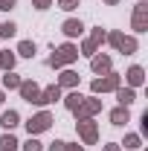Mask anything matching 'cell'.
<instances>
[{
  "label": "cell",
  "instance_id": "6da1fadb",
  "mask_svg": "<svg viewBox=\"0 0 148 151\" xmlns=\"http://www.w3.org/2000/svg\"><path fill=\"white\" fill-rule=\"evenodd\" d=\"M75 58H78V50H75L73 44H61V47H58L55 52L50 55V61H47V64L58 70V67H67V64H73Z\"/></svg>",
  "mask_w": 148,
  "mask_h": 151
},
{
  "label": "cell",
  "instance_id": "7a4b0ae2",
  "mask_svg": "<svg viewBox=\"0 0 148 151\" xmlns=\"http://www.w3.org/2000/svg\"><path fill=\"white\" fill-rule=\"evenodd\" d=\"M20 99H26V102H32V105H47L44 102V93H41V87H38L32 78H20Z\"/></svg>",
  "mask_w": 148,
  "mask_h": 151
},
{
  "label": "cell",
  "instance_id": "3957f363",
  "mask_svg": "<svg viewBox=\"0 0 148 151\" xmlns=\"http://www.w3.org/2000/svg\"><path fill=\"white\" fill-rule=\"evenodd\" d=\"M52 122H55L52 113H50V111H41V113H35V116L26 122V131H29V137H35V134H44Z\"/></svg>",
  "mask_w": 148,
  "mask_h": 151
},
{
  "label": "cell",
  "instance_id": "277c9868",
  "mask_svg": "<svg viewBox=\"0 0 148 151\" xmlns=\"http://www.w3.org/2000/svg\"><path fill=\"white\" fill-rule=\"evenodd\" d=\"M75 128H78V137H81L84 145H96V139H99V125H96L93 119H78Z\"/></svg>",
  "mask_w": 148,
  "mask_h": 151
},
{
  "label": "cell",
  "instance_id": "5b68a950",
  "mask_svg": "<svg viewBox=\"0 0 148 151\" xmlns=\"http://www.w3.org/2000/svg\"><path fill=\"white\" fill-rule=\"evenodd\" d=\"M116 87H119V76L116 73H105L102 78H93L90 81L93 93H108V90H116Z\"/></svg>",
  "mask_w": 148,
  "mask_h": 151
},
{
  "label": "cell",
  "instance_id": "8992f818",
  "mask_svg": "<svg viewBox=\"0 0 148 151\" xmlns=\"http://www.w3.org/2000/svg\"><path fill=\"white\" fill-rule=\"evenodd\" d=\"M102 111V99H87V96H84V99H81V105H78V108H75V122H78V119H90L93 113H99Z\"/></svg>",
  "mask_w": 148,
  "mask_h": 151
},
{
  "label": "cell",
  "instance_id": "52a82bcc",
  "mask_svg": "<svg viewBox=\"0 0 148 151\" xmlns=\"http://www.w3.org/2000/svg\"><path fill=\"white\" fill-rule=\"evenodd\" d=\"M105 35H108V32H105L102 26H99V29H93L90 38L81 44V55H90V58H93V55H96V50H99V44H105Z\"/></svg>",
  "mask_w": 148,
  "mask_h": 151
},
{
  "label": "cell",
  "instance_id": "ba28073f",
  "mask_svg": "<svg viewBox=\"0 0 148 151\" xmlns=\"http://www.w3.org/2000/svg\"><path fill=\"white\" fill-rule=\"evenodd\" d=\"M131 26H134V32H145V29H148V3H139V6H134Z\"/></svg>",
  "mask_w": 148,
  "mask_h": 151
},
{
  "label": "cell",
  "instance_id": "9c48e42d",
  "mask_svg": "<svg viewBox=\"0 0 148 151\" xmlns=\"http://www.w3.org/2000/svg\"><path fill=\"white\" fill-rule=\"evenodd\" d=\"M61 32H64L67 38H78L81 32H84V23H81V20H75V18H67L64 23H61Z\"/></svg>",
  "mask_w": 148,
  "mask_h": 151
},
{
  "label": "cell",
  "instance_id": "30bf717a",
  "mask_svg": "<svg viewBox=\"0 0 148 151\" xmlns=\"http://www.w3.org/2000/svg\"><path fill=\"white\" fill-rule=\"evenodd\" d=\"M125 78H128V87H134V90H137V87L145 81V70H142L139 64H134V67L128 70V76H125Z\"/></svg>",
  "mask_w": 148,
  "mask_h": 151
},
{
  "label": "cell",
  "instance_id": "8fae6325",
  "mask_svg": "<svg viewBox=\"0 0 148 151\" xmlns=\"http://www.w3.org/2000/svg\"><path fill=\"white\" fill-rule=\"evenodd\" d=\"M116 99H119L122 108H131V105L137 102V90H134V87H116Z\"/></svg>",
  "mask_w": 148,
  "mask_h": 151
},
{
  "label": "cell",
  "instance_id": "7c38bea8",
  "mask_svg": "<svg viewBox=\"0 0 148 151\" xmlns=\"http://www.w3.org/2000/svg\"><path fill=\"white\" fill-rule=\"evenodd\" d=\"M90 70L93 73H111V55H93L90 58Z\"/></svg>",
  "mask_w": 148,
  "mask_h": 151
},
{
  "label": "cell",
  "instance_id": "4fadbf2b",
  "mask_svg": "<svg viewBox=\"0 0 148 151\" xmlns=\"http://www.w3.org/2000/svg\"><path fill=\"white\" fill-rule=\"evenodd\" d=\"M58 87H78V73L75 70H64L58 76Z\"/></svg>",
  "mask_w": 148,
  "mask_h": 151
},
{
  "label": "cell",
  "instance_id": "5bb4252c",
  "mask_svg": "<svg viewBox=\"0 0 148 151\" xmlns=\"http://www.w3.org/2000/svg\"><path fill=\"white\" fill-rule=\"evenodd\" d=\"M20 122V116H18V111H3L0 113V125H3V128H6V131H12V128H15V125H18Z\"/></svg>",
  "mask_w": 148,
  "mask_h": 151
},
{
  "label": "cell",
  "instance_id": "9a60e30c",
  "mask_svg": "<svg viewBox=\"0 0 148 151\" xmlns=\"http://www.w3.org/2000/svg\"><path fill=\"white\" fill-rule=\"evenodd\" d=\"M111 122H113V125H125V122H131L128 108H122V105H119V108H113V111H111Z\"/></svg>",
  "mask_w": 148,
  "mask_h": 151
},
{
  "label": "cell",
  "instance_id": "2e32d148",
  "mask_svg": "<svg viewBox=\"0 0 148 151\" xmlns=\"http://www.w3.org/2000/svg\"><path fill=\"white\" fill-rule=\"evenodd\" d=\"M18 139H15V137H12V134H3V137H0V151H18Z\"/></svg>",
  "mask_w": 148,
  "mask_h": 151
},
{
  "label": "cell",
  "instance_id": "e0dca14e",
  "mask_svg": "<svg viewBox=\"0 0 148 151\" xmlns=\"http://www.w3.org/2000/svg\"><path fill=\"white\" fill-rule=\"evenodd\" d=\"M81 99H84V96L78 93V90H73V93H67V96H64V105H67V111H75V108L81 105Z\"/></svg>",
  "mask_w": 148,
  "mask_h": 151
},
{
  "label": "cell",
  "instance_id": "ac0fdd59",
  "mask_svg": "<svg viewBox=\"0 0 148 151\" xmlns=\"http://www.w3.org/2000/svg\"><path fill=\"white\" fill-rule=\"evenodd\" d=\"M3 87H6V90H18V87H20V78L12 73V70H6V76H3Z\"/></svg>",
  "mask_w": 148,
  "mask_h": 151
},
{
  "label": "cell",
  "instance_id": "d6986e66",
  "mask_svg": "<svg viewBox=\"0 0 148 151\" xmlns=\"http://www.w3.org/2000/svg\"><path fill=\"white\" fill-rule=\"evenodd\" d=\"M18 55L32 58V55H35V44H32V41H20V44H18Z\"/></svg>",
  "mask_w": 148,
  "mask_h": 151
},
{
  "label": "cell",
  "instance_id": "ffe728a7",
  "mask_svg": "<svg viewBox=\"0 0 148 151\" xmlns=\"http://www.w3.org/2000/svg\"><path fill=\"white\" fill-rule=\"evenodd\" d=\"M44 93V102H55V99H61V87L58 84H50L47 90H41Z\"/></svg>",
  "mask_w": 148,
  "mask_h": 151
},
{
  "label": "cell",
  "instance_id": "44dd1931",
  "mask_svg": "<svg viewBox=\"0 0 148 151\" xmlns=\"http://www.w3.org/2000/svg\"><path fill=\"white\" fill-rule=\"evenodd\" d=\"M122 32H119V29H113V32H108V35H105V41H108V44H111L113 50H119V47H122Z\"/></svg>",
  "mask_w": 148,
  "mask_h": 151
},
{
  "label": "cell",
  "instance_id": "7402d4cb",
  "mask_svg": "<svg viewBox=\"0 0 148 151\" xmlns=\"http://www.w3.org/2000/svg\"><path fill=\"white\" fill-rule=\"evenodd\" d=\"M0 67L3 70H15V52H9V50L0 52Z\"/></svg>",
  "mask_w": 148,
  "mask_h": 151
},
{
  "label": "cell",
  "instance_id": "603a6c76",
  "mask_svg": "<svg viewBox=\"0 0 148 151\" xmlns=\"http://www.w3.org/2000/svg\"><path fill=\"white\" fill-rule=\"evenodd\" d=\"M119 52H125V55L137 52V38H122V47H119Z\"/></svg>",
  "mask_w": 148,
  "mask_h": 151
},
{
  "label": "cell",
  "instance_id": "cb8c5ba5",
  "mask_svg": "<svg viewBox=\"0 0 148 151\" xmlns=\"http://www.w3.org/2000/svg\"><path fill=\"white\" fill-rule=\"evenodd\" d=\"M15 32H18V26H15L12 20H9V23H0V38H12Z\"/></svg>",
  "mask_w": 148,
  "mask_h": 151
},
{
  "label": "cell",
  "instance_id": "d4e9b609",
  "mask_svg": "<svg viewBox=\"0 0 148 151\" xmlns=\"http://www.w3.org/2000/svg\"><path fill=\"white\" fill-rule=\"evenodd\" d=\"M139 142H142V139H139V134H128L122 145H125V148H139Z\"/></svg>",
  "mask_w": 148,
  "mask_h": 151
},
{
  "label": "cell",
  "instance_id": "484cf974",
  "mask_svg": "<svg viewBox=\"0 0 148 151\" xmlns=\"http://www.w3.org/2000/svg\"><path fill=\"white\" fill-rule=\"evenodd\" d=\"M23 151H44V148H41V142H38L35 137H29V139L23 142Z\"/></svg>",
  "mask_w": 148,
  "mask_h": 151
},
{
  "label": "cell",
  "instance_id": "4316f807",
  "mask_svg": "<svg viewBox=\"0 0 148 151\" xmlns=\"http://www.w3.org/2000/svg\"><path fill=\"white\" fill-rule=\"evenodd\" d=\"M78 3H81V0H58V6H61L64 12H73V9L78 6Z\"/></svg>",
  "mask_w": 148,
  "mask_h": 151
},
{
  "label": "cell",
  "instance_id": "83f0119b",
  "mask_svg": "<svg viewBox=\"0 0 148 151\" xmlns=\"http://www.w3.org/2000/svg\"><path fill=\"white\" fill-rule=\"evenodd\" d=\"M18 6V0H0V9L3 12H9V9H15Z\"/></svg>",
  "mask_w": 148,
  "mask_h": 151
},
{
  "label": "cell",
  "instance_id": "f1b7e54d",
  "mask_svg": "<svg viewBox=\"0 0 148 151\" xmlns=\"http://www.w3.org/2000/svg\"><path fill=\"white\" fill-rule=\"evenodd\" d=\"M64 145H67V142H61V139H55V142H50V148H47V151H64Z\"/></svg>",
  "mask_w": 148,
  "mask_h": 151
},
{
  "label": "cell",
  "instance_id": "f546056e",
  "mask_svg": "<svg viewBox=\"0 0 148 151\" xmlns=\"http://www.w3.org/2000/svg\"><path fill=\"white\" fill-rule=\"evenodd\" d=\"M50 6H52V0H35V9H41V12L50 9Z\"/></svg>",
  "mask_w": 148,
  "mask_h": 151
},
{
  "label": "cell",
  "instance_id": "4dcf8cb0",
  "mask_svg": "<svg viewBox=\"0 0 148 151\" xmlns=\"http://www.w3.org/2000/svg\"><path fill=\"white\" fill-rule=\"evenodd\" d=\"M64 151H84V145H78V142H67Z\"/></svg>",
  "mask_w": 148,
  "mask_h": 151
},
{
  "label": "cell",
  "instance_id": "1f68e13d",
  "mask_svg": "<svg viewBox=\"0 0 148 151\" xmlns=\"http://www.w3.org/2000/svg\"><path fill=\"white\" fill-rule=\"evenodd\" d=\"M102 151H122V148H119L116 142H111V145H105V148H102Z\"/></svg>",
  "mask_w": 148,
  "mask_h": 151
},
{
  "label": "cell",
  "instance_id": "d6a6232c",
  "mask_svg": "<svg viewBox=\"0 0 148 151\" xmlns=\"http://www.w3.org/2000/svg\"><path fill=\"white\" fill-rule=\"evenodd\" d=\"M105 3H108V6H116V3H119V0H105Z\"/></svg>",
  "mask_w": 148,
  "mask_h": 151
},
{
  "label": "cell",
  "instance_id": "836d02e7",
  "mask_svg": "<svg viewBox=\"0 0 148 151\" xmlns=\"http://www.w3.org/2000/svg\"><path fill=\"white\" fill-rule=\"evenodd\" d=\"M0 105H3V93H0Z\"/></svg>",
  "mask_w": 148,
  "mask_h": 151
},
{
  "label": "cell",
  "instance_id": "e575fe53",
  "mask_svg": "<svg viewBox=\"0 0 148 151\" xmlns=\"http://www.w3.org/2000/svg\"><path fill=\"white\" fill-rule=\"evenodd\" d=\"M139 3H145V0H139Z\"/></svg>",
  "mask_w": 148,
  "mask_h": 151
}]
</instances>
